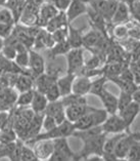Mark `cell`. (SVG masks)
Wrapping results in <instances>:
<instances>
[{"label": "cell", "mask_w": 140, "mask_h": 161, "mask_svg": "<svg viewBox=\"0 0 140 161\" xmlns=\"http://www.w3.org/2000/svg\"><path fill=\"white\" fill-rule=\"evenodd\" d=\"M44 114H47V115L54 117V119H55L57 124L63 123L65 120H67L65 106L63 104V102H61V100L48 102V105L45 109Z\"/></svg>", "instance_id": "9c48e42d"}, {"label": "cell", "mask_w": 140, "mask_h": 161, "mask_svg": "<svg viewBox=\"0 0 140 161\" xmlns=\"http://www.w3.org/2000/svg\"><path fill=\"white\" fill-rule=\"evenodd\" d=\"M1 53L6 58H8V60H10V61H13L15 56H17V50H15L14 46L13 44H9V43L4 42V46H3V48L1 50Z\"/></svg>", "instance_id": "f6af8a7d"}, {"label": "cell", "mask_w": 140, "mask_h": 161, "mask_svg": "<svg viewBox=\"0 0 140 161\" xmlns=\"http://www.w3.org/2000/svg\"><path fill=\"white\" fill-rule=\"evenodd\" d=\"M68 34H69V26L60 28V29H57V30L54 31V32L51 33L52 38H53V40L55 43L68 39Z\"/></svg>", "instance_id": "ab89813d"}, {"label": "cell", "mask_w": 140, "mask_h": 161, "mask_svg": "<svg viewBox=\"0 0 140 161\" xmlns=\"http://www.w3.org/2000/svg\"><path fill=\"white\" fill-rule=\"evenodd\" d=\"M90 86H91L90 78H88L86 76L77 75L75 80H74L72 92L76 93V95H79V96H85V95H87V93H89Z\"/></svg>", "instance_id": "603a6c76"}, {"label": "cell", "mask_w": 140, "mask_h": 161, "mask_svg": "<svg viewBox=\"0 0 140 161\" xmlns=\"http://www.w3.org/2000/svg\"><path fill=\"white\" fill-rule=\"evenodd\" d=\"M48 105V100L46 99L44 93H42L38 90L35 89L33 101L31 103V109L33 110L34 113H44L46 107Z\"/></svg>", "instance_id": "484cf974"}, {"label": "cell", "mask_w": 140, "mask_h": 161, "mask_svg": "<svg viewBox=\"0 0 140 161\" xmlns=\"http://www.w3.org/2000/svg\"><path fill=\"white\" fill-rule=\"evenodd\" d=\"M139 113H140L139 106L136 104L135 102H132V103L128 105L125 109H123L122 111L119 112V115L122 117L124 121H125L128 129L130 130L131 125L133 124V122L135 121L136 117H137Z\"/></svg>", "instance_id": "ffe728a7"}, {"label": "cell", "mask_w": 140, "mask_h": 161, "mask_svg": "<svg viewBox=\"0 0 140 161\" xmlns=\"http://www.w3.org/2000/svg\"><path fill=\"white\" fill-rule=\"evenodd\" d=\"M9 117H10V110L9 111H5V110L0 111V130L7 124L9 120Z\"/></svg>", "instance_id": "681fc988"}, {"label": "cell", "mask_w": 140, "mask_h": 161, "mask_svg": "<svg viewBox=\"0 0 140 161\" xmlns=\"http://www.w3.org/2000/svg\"><path fill=\"white\" fill-rule=\"evenodd\" d=\"M101 36H102V34L98 32V31H96V30L90 31V32H88L87 34L83 35V46L88 48L89 50H93L96 47V45L98 44Z\"/></svg>", "instance_id": "f546056e"}, {"label": "cell", "mask_w": 140, "mask_h": 161, "mask_svg": "<svg viewBox=\"0 0 140 161\" xmlns=\"http://www.w3.org/2000/svg\"><path fill=\"white\" fill-rule=\"evenodd\" d=\"M76 77H77L76 74L67 72L65 75L57 78L56 84L58 86V89H60V92L61 97H65V96H68V95H70V93H72L74 80H75Z\"/></svg>", "instance_id": "44dd1931"}, {"label": "cell", "mask_w": 140, "mask_h": 161, "mask_svg": "<svg viewBox=\"0 0 140 161\" xmlns=\"http://www.w3.org/2000/svg\"><path fill=\"white\" fill-rule=\"evenodd\" d=\"M140 142V131L136 132H126L119 143L117 144L115 154L118 159H126L128 152L135 143Z\"/></svg>", "instance_id": "5b68a950"}, {"label": "cell", "mask_w": 140, "mask_h": 161, "mask_svg": "<svg viewBox=\"0 0 140 161\" xmlns=\"http://www.w3.org/2000/svg\"><path fill=\"white\" fill-rule=\"evenodd\" d=\"M106 131L91 139L83 141L84 146L80 152L76 153L75 160H88L90 156H101L103 153V145L106 140Z\"/></svg>", "instance_id": "6da1fadb"}, {"label": "cell", "mask_w": 140, "mask_h": 161, "mask_svg": "<svg viewBox=\"0 0 140 161\" xmlns=\"http://www.w3.org/2000/svg\"><path fill=\"white\" fill-rule=\"evenodd\" d=\"M87 14L89 15V19H90V22L94 30L98 31L104 36H107L106 34V21L104 19V18L102 17L99 13H97L95 9H93L92 7H87Z\"/></svg>", "instance_id": "2e32d148"}, {"label": "cell", "mask_w": 140, "mask_h": 161, "mask_svg": "<svg viewBox=\"0 0 140 161\" xmlns=\"http://www.w3.org/2000/svg\"><path fill=\"white\" fill-rule=\"evenodd\" d=\"M123 69H124L123 66L121 64H119L118 62H111V63H107L101 69V71H102V75H104L106 78H110V77L119 76L123 71Z\"/></svg>", "instance_id": "4dcf8cb0"}, {"label": "cell", "mask_w": 140, "mask_h": 161, "mask_svg": "<svg viewBox=\"0 0 140 161\" xmlns=\"http://www.w3.org/2000/svg\"><path fill=\"white\" fill-rule=\"evenodd\" d=\"M72 49V46L70 44L68 39L60 42H56L51 48H49V57L54 60L58 56H65L70 50Z\"/></svg>", "instance_id": "83f0119b"}, {"label": "cell", "mask_w": 140, "mask_h": 161, "mask_svg": "<svg viewBox=\"0 0 140 161\" xmlns=\"http://www.w3.org/2000/svg\"><path fill=\"white\" fill-rule=\"evenodd\" d=\"M34 92H35V88L29 89V90H27V92H19V95L18 96L15 106H17V107H23V108L31 106V103H32L33 97H34Z\"/></svg>", "instance_id": "836d02e7"}, {"label": "cell", "mask_w": 140, "mask_h": 161, "mask_svg": "<svg viewBox=\"0 0 140 161\" xmlns=\"http://www.w3.org/2000/svg\"><path fill=\"white\" fill-rule=\"evenodd\" d=\"M22 73H30V72L19 68L13 61H10L8 58H6L0 53V75H5V74H22Z\"/></svg>", "instance_id": "d6986e66"}, {"label": "cell", "mask_w": 140, "mask_h": 161, "mask_svg": "<svg viewBox=\"0 0 140 161\" xmlns=\"http://www.w3.org/2000/svg\"><path fill=\"white\" fill-rule=\"evenodd\" d=\"M54 150L50 156V161H69L75 160L76 153L74 152L69 145L68 137H60L53 140Z\"/></svg>", "instance_id": "277c9868"}, {"label": "cell", "mask_w": 140, "mask_h": 161, "mask_svg": "<svg viewBox=\"0 0 140 161\" xmlns=\"http://www.w3.org/2000/svg\"><path fill=\"white\" fill-rule=\"evenodd\" d=\"M57 78L58 77L53 76L47 72L41 74L40 76H38L36 79H35V89L45 95V92H47L50 86L56 82Z\"/></svg>", "instance_id": "7402d4cb"}, {"label": "cell", "mask_w": 140, "mask_h": 161, "mask_svg": "<svg viewBox=\"0 0 140 161\" xmlns=\"http://www.w3.org/2000/svg\"><path fill=\"white\" fill-rule=\"evenodd\" d=\"M29 72L35 79L40 76L41 74L45 73V61L41 54H39L34 49H30V62L28 67Z\"/></svg>", "instance_id": "ba28073f"}, {"label": "cell", "mask_w": 140, "mask_h": 161, "mask_svg": "<svg viewBox=\"0 0 140 161\" xmlns=\"http://www.w3.org/2000/svg\"><path fill=\"white\" fill-rule=\"evenodd\" d=\"M0 24L11 25V26L15 25L13 14L11 13V10L9 8H7V7L0 9Z\"/></svg>", "instance_id": "d590c367"}, {"label": "cell", "mask_w": 140, "mask_h": 161, "mask_svg": "<svg viewBox=\"0 0 140 161\" xmlns=\"http://www.w3.org/2000/svg\"><path fill=\"white\" fill-rule=\"evenodd\" d=\"M34 151L38 160H49L54 150L53 140H42L34 144Z\"/></svg>", "instance_id": "30bf717a"}, {"label": "cell", "mask_w": 140, "mask_h": 161, "mask_svg": "<svg viewBox=\"0 0 140 161\" xmlns=\"http://www.w3.org/2000/svg\"><path fill=\"white\" fill-rule=\"evenodd\" d=\"M84 14H87V4L82 0H72L69 8L65 11L69 24H71L73 21Z\"/></svg>", "instance_id": "9a60e30c"}, {"label": "cell", "mask_w": 140, "mask_h": 161, "mask_svg": "<svg viewBox=\"0 0 140 161\" xmlns=\"http://www.w3.org/2000/svg\"><path fill=\"white\" fill-rule=\"evenodd\" d=\"M75 131H76V129H75V126H74V123L67 119V120H65L63 123L58 124L55 128L51 129V130L40 132L39 135L35 136L33 140L29 141V142H27L26 144L32 147L34 146L35 143H37L39 141H42V140H55V139H60V137L72 136Z\"/></svg>", "instance_id": "3957f363"}, {"label": "cell", "mask_w": 140, "mask_h": 161, "mask_svg": "<svg viewBox=\"0 0 140 161\" xmlns=\"http://www.w3.org/2000/svg\"><path fill=\"white\" fill-rule=\"evenodd\" d=\"M110 81H112L114 83L118 86V87L122 90V92H129V93H133L135 90H137L139 87L138 85L135 83V82H131V81H127L125 79H123L120 76H115V77H110L107 78Z\"/></svg>", "instance_id": "f1b7e54d"}, {"label": "cell", "mask_w": 140, "mask_h": 161, "mask_svg": "<svg viewBox=\"0 0 140 161\" xmlns=\"http://www.w3.org/2000/svg\"><path fill=\"white\" fill-rule=\"evenodd\" d=\"M3 46H4V39L0 37V53H1V50L3 48Z\"/></svg>", "instance_id": "816d5d0a"}, {"label": "cell", "mask_w": 140, "mask_h": 161, "mask_svg": "<svg viewBox=\"0 0 140 161\" xmlns=\"http://www.w3.org/2000/svg\"><path fill=\"white\" fill-rule=\"evenodd\" d=\"M118 1H120V2H128L129 0H118Z\"/></svg>", "instance_id": "11a10c76"}, {"label": "cell", "mask_w": 140, "mask_h": 161, "mask_svg": "<svg viewBox=\"0 0 140 161\" xmlns=\"http://www.w3.org/2000/svg\"><path fill=\"white\" fill-rule=\"evenodd\" d=\"M107 81L108 79L104 75H101V77H99L98 79L95 81H91V86H90V90H89V93H91L93 96L99 97L100 93L106 88V84Z\"/></svg>", "instance_id": "1f68e13d"}, {"label": "cell", "mask_w": 140, "mask_h": 161, "mask_svg": "<svg viewBox=\"0 0 140 161\" xmlns=\"http://www.w3.org/2000/svg\"><path fill=\"white\" fill-rule=\"evenodd\" d=\"M50 4H52L58 11H67L72 0H46Z\"/></svg>", "instance_id": "7bdbcfd3"}, {"label": "cell", "mask_w": 140, "mask_h": 161, "mask_svg": "<svg viewBox=\"0 0 140 161\" xmlns=\"http://www.w3.org/2000/svg\"><path fill=\"white\" fill-rule=\"evenodd\" d=\"M61 102L65 107H69V106L72 105H83V104H87V100L85 96H79L76 95V93H70L68 96H65L61 97Z\"/></svg>", "instance_id": "d6a6232c"}, {"label": "cell", "mask_w": 140, "mask_h": 161, "mask_svg": "<svg viewBox=\"0 0 140 161\" xmlns=\"http://www.w3.org/2000/svg\"><path fill=\"white\" fill-rule=\"evenodd\" d=\"M13 62L17 64L19 68L29 71L28 67H29V62H30V50H24V52H19L17 53Z\"/></svg>", "instance_id": "e575fe53"}, {"label": "cell", "mask_w": 140, "mask_h": 161, "mask_svg": "<svg viewBox=\"0 0 140 161\" xmlns=\"http://www.w3.org/2000/svg\"><path fill=\"white\" fill-rule=\"evenodd\" d=\"M114 36L118 39H125L128 36V27L124 24L116 25L114 28Z\"/></svg>", "instance_id": "bcb514c9"}, {"label": "cell", "mask_w": 140, "mask_h": 161, "mask_svg": "<svg viewBox=\"0 0 140 161\" xmlns=\"http://www.w3.org/2000/svg\"><path fill=\"white\" fill-rule=\"evenodd\" d=\"M126 159L129 161H140V142L135 143L131 147Z\"/></svg>", "instance_id": "60d3db41"}, {"label": "cell", "mask_w": 140, "mask_h": 161, "mask_svg": "<svg viewBox=\"0 0 140 161\" xmlns=\"http://www.w3.org/2000/svg\"><path fill=\"white\" fill-rule=\"evenodd\" d=\"M55 44L54 42L51 33H49L48 31H46L44 28H41L40 31L35 37L34 40V49H44V48H51L52 46Z\"/></svg>", "instance_id": "4fadbf2b"}, {"label": "cell", "mask_w": 140, "mask_h": 161, "mask_svg": "<svg viewBox=\"0 0 140 161\" xmlns=\"http://www.w3.org/2000/svg\"><path fill=\"white\" fill-rule=\"evenodd\" d=\"M69 24V21H68V18H67V14H65V11H60L55 17L52 18L50 21L47 23V25L45 27V30L48 31L49 33H52L54 32L55 30L60 29V28H63V27H68Z\"/></svg>", "instance_id": "cb8c5ba5"}, {"label": "cell", "mask_w": 140, "mask_h": 161, "mask_svg": "<svg viewBox=\"0 0 140 161\" xmlns=\"http://www.w3.org/2000/svg\"><path fill=\"white\" fill-rule=\"evenodd\" d=\"M100 63H101L100 57H98L97 54H94V56L86 63V65H84V67H86L88 69H98Z\"/></svg>", "instance_id": "7dc6e473"}, {"label": "cell", "mask_w": 140, "mask_h": 161, "mask_svg": "<svg viewBox=\"0 0 140 161\" xmlns=\"http://www.w3.org/2000/svg\"><path fill=\"white\" fill-rule=\"evenodd\" d=\"M57 123L54 117L47 115V114H44V117H43V122H42V128L44 129L45 131H49L51 129L55 128L57 126Z\"/></svg>", "instance_id": "b9f144b4"}, {"label": "cell", "mask_w": 140, "mask_h": 161, "mask_svg": "<svg viewBox=\"0 0 140 161\" xmlns=\"http://www.w3.org/2000/svg\"><path fill=\"white\" fill-rule=\"evenodd\" d=\"M21 160L22 161H35L38 160L36 154H35L34 149H32V147L27 145L26 143H24L22 148V155H21Z\"/></svg>", "instance_id": "8d00e7d4"}, {"label": "cell", "mask_w": 140, "mask_h": 161, "mask_svg": "<svg viewBox=\"0 0 140 161\" xmlns=\"http://www.w3.org/2000/svg\"><path fill=\"white\" fill-rule=\"evenodd\" d=\"M127 3L129 5L130 14L140 22V0H129Z\"/></svg>", "instance_id": "ee69618b"}, {"label": "cell", "mask_w": 140, "mask_h": 161, "mask_svg": "<svg viewBox=\"0 0 140 161\" xmlns=\"http://www.w3.org/2000/svg\"><path fill=\"white\" fill-rule=\"evenodd\" d=\"M65 56H67V64H68L67 72L78 75V73L84 67V53L82 47L72 48Z\"/></svg>", "instance_id": "8992f818"}, {"label": "cell", "mask_w": 140, "mask_h": 161, "mask_svg": "<svg viewBox=\"0 0 140 161\" xmlns=\"http://www.w3.org/2000/svg\"><path fill=\"white\" fill-rule=\"evenodd\" d=\"M126 132L122 133H117L115 136L111 137V139H106L103 145V153H102V158L103 160H110L114 161L117 160V156L115 154V150L117 147V144L119 143V141L125 136Z\"/></svg>", "instance_id": "7c38bea8"}, {"label": "cell", "mask_w": 140, "mask_h": 161, "mask_svg": "<svg viewBox=\"0 0 140 161\" xmlns=\"http://www.w3.org/2000/svg\"><path fill=\"white\" fill-rule=\"evenodd\" d=\"M83 29H76L70 24L69 25V34L68 40L71 44L72 48H81L83 47Z\"/></svg>", "instance_id": "4316f807"}, {"label": "cell", "mask_w": 140, "mask_h": 161, "mask_svg": "<svg viewBox=\"0 0 140 161\" xmlns=\"http://www.w3.org/2000/svg\"><path fill=\"white\" fill-rule=\"evenodd\" d=\"M108 114L104 109H96L91 107L89 111L84 114L80 119L74 122L76 130H86L91 127L101 125L107 118Z\"/></svg>", "instance_id": "7a4b0ae2"}, {"label": "cell", "mask_w": 140, "mask_h": 161, "mask_svg": "<svg viewBox=\"0 0 140 161\" xmlns=\"http://www.w3.org/2000/svg\"><path fill=\"white\" fill-rule=\"evenodd\" d=\"M91 109L90 106H88L87 104L83 105H72L69 107L65 108V117L69 121L71 122H76L78 119H80L84 114H86L89 110Z\"/></svg>", "instance_id": "ac0fdd59"}, {"label": "cell", "mask_w": 140, "mask_h": 161, "mask_svg": "<svg viewBox=\"0 0 140 161\" xmlns=\"http://www.w3.org/2000/svg\"><path fill=\"white\" fill-rule=\"evenodd\" d=\"M45 97H46V99L48 100V102H54V101L61 99L60 92V89H58L56 82L48 88L47 92H45Z\"/></svg>", "instance_id": "f35d334b"}, {"label": "cell", "mask_w": 140, "mask_h": 161, "mask_svg": "<svg viewBox=\"0 0 140 161\" xmlns=\"http://www.w3.org/2000/svg\"><path fill=\"white\" fill-rule=\"evenodd\" d=\"M132 99H133V102H135V103L139 106V110H140V89L139 88L132 93Z\"/></svg>", "instance_id": "f907efd6"}, {"label": "cell", "mask_w": 140, "mask_h": 161, "mask_svg": "<svg viewBox=\"0 0 140 161\" xmlns=\"http://www.w3.org/2000/svg\"><path fill=\"white\" fill-rule=\"evenodd\" d=\"M34 85H35V78L30 73H22V74H18L17 78H15L13 88L17 89L18 92H23L34 88Z\"/></svg>", "instance_id": "e0dca14e"}, {"label": "cell", "mask_w": 140, "mask_h": 161, "mask_svg": "<svg viewBox=\"0 0 140 161\" xmlns=\"http://www.w3.org/2000/svg\"><path fill=\"white\" fill-rule=\"evenodd\" d=\"M103 131L106 133H122V132H130L128 129L125 121L120 115L116 114H111V115L107 116L106 121L101 124Z\"/></svg>", "instance_id": "52a82bcc"}, {"label": "cell", "mask_w": 140, "mask_h": 161, "mask_svg": "<svg viewBox=\"0 0 140 161\" xmlns=\"http://www.w3.org/2000/svg\"><path fill=\"white\" fill-rule=\"evenodd\" d=\"M98 97L103 105V109L107 112L108 115L118 112V97L112 95L111 92H108L106 88L100 93Z\"/></svg>", "instance_id": "5bb4252c"}, {"label": "cell", "mask_w": 140, "mask_h": 161, "mask_svg": "<svg viewBox=\"0 0 140 161\" xmlns=\"http://www.w3.org/2000/svg\"><path fill=\"white\" fill-rule=\"evenodd\" d=\"M129 15H130V9H129L128 3L127 2H119L118 8H117L114 17L111 19V23L112 24H116V25L124 24V23L129 19Z\"/></svg>", "instance_id": "d4e9b609"}, {"label": "cell", "mask_w": 140, "mask_h": 161, "mask_svg": "<svg viewBox=\"0 0 140 161\" xmlns=\"http://www.w3.org/2000/svg\"><path fill=\"white\" fill-rule=\"evenodd\" d=\"M7 0H0V6H5Z\"/></svg>", "instance_id": "db71d44e"}, {"label": "cell", "mask_w": 140, "mask_h": 161, "mask_svg": "<svg viewBox=\"0 0 140 161\" xmlns=\"http://www.w3.org/2000/svg\"><path fill=\"white\" fill-rule=\"evenodd\" d=\"M14 26L11 25H5V24H0V37L3 39H6L13 32Z\"/></svg>", "instance_id": "c3c4849f"}, {"label": "cell", "mask_w": 140, "mask_h": 161, "mask_svg": "<svg viewBox=\"0 0 140 161\" xmlns=\"http://www.w3.org/2000/svg\"><path fill=\"white\" fill-rule=\"evenodd\" d=\"M84 3H86V4H90V3H93V2H96V1H100V0H82Z\"/></svg>", "instance_id": "f5cc1de1"}, {"label": "cell", "mask_w": 140, "mask_h": 161, "mask_svg": "<svg viewBox=\"0 0 140 161\" xmlns=\"http://www.w3.org/2000/svg\"><path fill=\"white\" fill-rule=\"evenodd\" d=\"M133 102L132 99V95L129 92H120V96L118 97V111H122L123 109H125L129 104H131Z\"/></svg>", "instance_id": "74e56055"}, {"label": "cell", "mask_w": 140, "mask_h": 161, "mask_svg": "<svg viewBox=\"0 0 140 161\" xmlns=\"http://www.w3.org/2000/svg\"><path fill=\"white\" fill-rule=\"evenodd\" d=\"M58 13H60V11H58L52 4H50L47 1H44V3L40 7V11H39L37 26L39 28H45L47 23L52 18L55 17Z\"/></svg>", "instance_id": "8fae6325"}]
</instances>
